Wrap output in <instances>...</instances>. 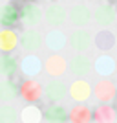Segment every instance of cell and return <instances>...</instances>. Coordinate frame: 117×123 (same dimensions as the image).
<instances>
[{
  "mask_svg": "<svg viewBox=\"0 0 117 123\" xmlns=\"http://www.w3.org/2000/svg\"><path fill=\"white\" fill-rule=\"evenodd\" d=\"M113 18H115V9H113L112 6H102L99 9L95 11V20L99 24H112Z\"/></svg>",
  "mask_w": 117,
  "mask_h": 123,
  "instance_id": "obj_12",
  "label": "cell"
},
{
  "mask_svg": "<svg viewBox=\"0 0 117 123\" xmlns=\"http://www.w3.org/2000/svg\"><path fill=\"white\" fill-rule=\"evenodd\" d=\"M18 37L15 35L13 30H2L0 31V50L2 51H11L17 46Z\"/></svg>",
  "mask_w": 117,
  "mask_h": 123,
  "instance_id": "obj_5",
  "label": "cell"
},
{
  "mask_svg": "<svg viewBox=\"0 0 117 123\" xmlns=\"http://www.w3.org/2000/svg\"><path fill=\"white\" fill-rule=\"evenodd\" d=\"M70 42H71V46H73V50L84 51V50H88V46H90V35H88L86 31L79 30L70 37Z\"/></svg>",
  "mask_w": 117,
  "mask_h": 123,
  "instance_id": "obj_6",
  "label": "cell"
},
{
  "mask_svg": "<svg viewBox=\"0 0 117 123\" xmlns=\"http://www.w3.org/2000/svg\"><path fill=\"white\" fill-rule=\"evenodd\" d=\"M15 94H17V90H15V86H13L11 83H4V85L0 86V99H4V101L15 98Z\"/></svg>",
  "mask_w": 117,
  "mask_h": 123,
  "instance_id": "obj_20",
  "label": "cell"
},
{
  "mask_svg": "<svg viewBox=\"0 0 117 123\" xmlns=\"http://www.w3.org/2000/svg\"><path fill=\"white\" fill-rule=\"evenodd\" d=\"M15 68H17V64H15V59H13V57H4V59L0 61V70H2V72L11 74V72H15Z\"/></svg>",
  "mask_w": 117,
  "mask_h": 123,
  "instance_id": "obj_22",
  "label": "cell"
},
{
  "mask_svg": "<svg viewBox=\"0 0 117 123\" xmlns=\"http://www.w3.org/2000/svg\"><path fill=\"white\" fill-rule=\"evenodd\" d=\"M104 2H108V0H104Z\"/></svg>",
  "mask_w": 117,
  "mask_h": 123,
  "instance_id": "obj_25",
  "label": "cell"
},
{
  "mask_svg": "<svg viewBox=\"0 0 117 123\" xmlns=\"http://www.w3.org/2000/svg\"><path fill=\"white\" fill-rule=\"evenodd\" d=\"M20 92H22V96H24L26 99H31V101H33V99H37L40 96V86H39L35 81H26L24 85H22Z\"/></svg>",
  "mask_w": 117,
  "mask_h": 123,
  "instance_id": "obj_17",
  "label": "cell"
},
{
  "mask_svg": "<svg viewBox=\"0 0 117 123\" xmlns=\"http://www.w3.org/2000/svg\"><path fill=\"white\" fill-rule=\"evenodd\" d=\"M15 121V110L11 107H6L0 110V123H13Z\"/></svg>",
  "mask_w": 117,
  "mask_h": 123,
  "instance_id": "obj_23",
  "label": "cell"
},
{
  "mask_svg": "<svg viewBox=\"0 0 117 123\" xmlns=\"http://www.w3.org/2000/svg\"><path fill=\"white\" fill-rule=\"evenodd\" d=\"M46 94H48L50 99H61V98H64V94H66V86L59 81H51L46 86Z\"/></svg>",
  "mask_w": 117,
  "mask_h": 123,
  "instance_id": "obj_18",
  "label": "cell"
},
{
  "mask_svg": "<svg viewBox=\"0 0 117 123\" xmlns=\"http://www.w3.org/2000/svg\"><path fill=\"white\" fill-rule=\"evenodd\" d=\"M22 17H24V20L28 24H39L42 20V11L39 7H35V6H28L22 11Z\"/></svg>",
  "mask_w": 117,
  "mask_h": 123,
  "instance_id": "obj_16",
  "label": "cell"
},
{
  "mask_svg": "<svg viewBox=\"0 0 117 123\" xmlns=\"http://www.w3.org/2000/svg\"><path fill=\"white\" fill-rule=\"evenodd\" d=\"M95 70H97V74H101V75H110V74L115 70V61H113L110 55H102L95 61Z\"/></svg>",
  "mask_w": 117,
  "mask_h": 123,
  "instance_id": "obj_9",
  "label": "cell"
},
{
  "mask_svg": "<svg viewBox=\"0 0 117 123\" xmlns=\"http://www.w3.org/2000/svg\"><path fill=\"white\" fill-rule=\"evenodd\" d=\"M28 2H33V0H28Z\"/></svg>",
  "mask_w": 117,
  "mask_h": 123,
  "instance_id": "obj_24",
  "label": "cell"
},
{
  "mask_svg": "<svg viewBox=\"0 0 117 123\" xmlns=\"http://www.w3.org/2000/svg\"><path fill=\"white\" fill-rule=\"evenodd\" d=\"M113 85L110 81H101L99 85L95 86V94H97V98L99 99H104V101H108V99H112L113 98Z\"/></svg>",
  "mask_w": 117,
  "mask_h": 123,
  "instance_id": "obj_15",
  "label": "cell"
},
{
  "mask_svg": "<svg viewBox=\"0 0 117 123\" xmlns=\"http://www.w3.org/2000/svg\"><path fill=\"white\" fill-rule=\"evenodd\" d=\"M66 66H68L66 61L61 55H51L46 61V64H44V68H46V72L50 75H62L64 70H66Z\"/></svg>",
  "mask_w": 117,
  "mask_h": 123,
  "instance_id": "obj_1",
  "label": "cell"
},
{
  "mask_svg": "<svg viewBox=\"0 0 117 123\" xmlns=\"http://www.w3.org/2000/svg\"><path fill=\"white\" fill-rule=\"evenodd\" d=\"M70 68H71V72L77 74V75H84V74H88V70H90V61H88L84 55H79L71 61Z\"/></svg>",
  "mask_w": 117,
  "mask_h": 123,
  "instance_id": "obj_14",
  "label": "cell"
},
{
  "mask_svg": "<svg viewBox=\"0 0 117 123\" xmlns=\"http://www.w3.org/2000/svg\"><path fill=\"white\" fill-rule=\"evenodd\" d=\"M20 44L28 51H35V50H39V46L42 44V39H40V35H39L37 31H28V33H24Z\"/></svg>",
  "mask_w": 117,
  "mask_h": 123,
  "instance_id": "obj_10",
  "label": "cell"
},
{
  "mask_svg": "<svg viewBox=\"0 0 117 123\" xmlns=\"http://www.w3.org/2000/svg\"><path fill=\"white\" fill-rule=\"evenodd\" d=\"M71 98L77 99V101H84V99L90 98V85L86 81H75L71 85Z\"/></svg>",
  "mask_w": 117,
  "mask_h": 123,
  "instance_id": "obj_8",
  "label": "cell"
},
{
  "mask_svg": "<svg viewBox=\"0 0 117 123\" xmlns=\"http://www.w3.org/2000/svg\"><path fill=\"white\" fill-rule=\"evenodd\" d=\"M46 118L53 123H62V121H66V110L61 107H51L46 112Z\"/></svg>",
  "mask_w": 117,
  "mask_h": 123,
  "instance_id": "obj_19",
  "label": "cell"
},
{
  "mask_svg": "<svg viewBox=\"0 0 117 123\" xmlns=\"http://www.w3.org/2000/svg\"><path fill=\"white\" fill-rule=\"evenodd\" d=\"M46 20L50 22L51 26H61L62 22L66 20V11H64V7L62 6H50L46 9Z\"/></svg>",
  "mask_w": 117,
  "mask_h": 123,
  "instance_id": "obj_2",
  "label": "cell"
},
{
  "mask_svg": "<svg viewBox=\"0 0 117 123\" xmlns=\"http://www.w3.org/2000/svg\"><path fill=\"white\" fill-rule=\"evenodd\" d=\"M39 116H40V112H39L35 107H28L24 112H22V118H24L26 123H37Z\"/></svg>",
  "mask_w": 117,
  "mask_h": 123,
  "instance_id": "obj_21",
  "label": "cell"
},
{
  "mask_svg": "<svg viewBox=\"0 0 117 123\" xmlns=\"http://www.w3.org/2000/svg\"><path fill=\"white\" fill-rule=\"evenodd\" d=\"M95 44H97V48L99 50H110V48L115 44V37L110 33L108 30H102V31H99L95 35Z\"/></svg>",
  "mask_w": 117,
  "mask_h": 123,
  "instance_id": "obj_11",
  "label": "cell"
},
{
  "mask_svg": "<svg viewBox=\"0 0 117 123\" xmlns=\"http://www.w3.org/2000/svg\"><path fill=\"white\" fill-rule=\"evenodd\" d=\"M20 66H22V72H24L26 75H37L42 68V62L39 61V57L28 55V57H24V61H22Z\"/></svg>",
  "mask_w": 117,
  "mask_h": 123,
  "instance_id": "obj_7",
  "label": "cell"
},
{
  "mask_svg": "<svg viewBox=\"0 0 117 123\" xmlns=\"http://www.w3.org/2000/svg\"><path fill=\"white\" fill-rule=\"evenodd\" d=\"M64 44H66V37H64V33H61L59 30H53L48 33L46 37V46L50 48V50L53 51H59L64 48Z\"/></svg>",
  "mask_w": 117,
  "mask_h": 123,
  "instance_id": "obj_4",
  "label": "cell"
},
{
  "mask_svg": "<svg viewBox=\"0 0 117 123\" xmlns=\"http://www.w3.org/2000/svg\"><path fill=\"white\" fill-rule=\"evenodd\" d=\"M18 18H20V13H18V9H17L15 6H7V7H4L2 15H0V22H2L4 26H13Z\"/></svg>",
  "mask_w": 117,
  "mask_h": 123,
  "instance_id": "obj_13",
  "label": "cell"
},
{
  "mask_svg": "<svg viewBox=\"0 0 117 123\" xmlns=\"http://www.w3.org/2000/svg\"><path fill=\"white\" fill-rule=\"evenodd\" d=\"M70 18L71 22L75 26H84L88 24V20H90V9H88L86 6H75L73 9L70 11Z\"/></svg>",
  "mask_w": 117,
  "mask_h": 123,
  "instance_id": "obj_3",
  "label": "cell"
}]
</instances>
